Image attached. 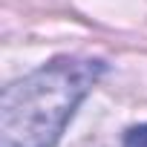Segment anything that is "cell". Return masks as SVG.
<instances>
[{"instance_id":"7a4b0ae2","label":"cell","mask_w":147,"mask_h":147,"mask_svg":"<svg viewBox=\"0 0 147 147\" xmlns=\"http://www.w3.org/2000/svg\"><path fill=\"white\" fill-rule=\"evenodd\" d=\"M121 147H147V124H138V127H130L124 133V144Z\"/></svg>"},{"instance_id":"6da1fadb","label":"cell","mask_w":147,"mask_h":147,"mask_svg":"<svg viewBox=\"0 0 147 147\" xmlns=\"http://www.w3.org/2000/svg\"><path fill=\"white\" fill-rule=\"evenodd\" d=\"M104 69L98 58L61 55L12 81L0 95V147H55Z\"/></svg>"}]
</instances>
